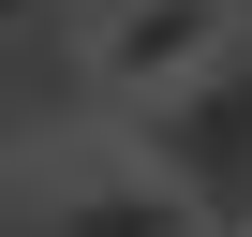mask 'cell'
<instances>
[{"label":"cell","mask_w":252,"mask_h":237,"mask_svg":"<svg viewBox=\"0 0 252 237\" xmlns=\"http://www.w3.org/2000/svg\"><path fill=\"white\" fill-rule=\"evenodd\" d=\"M30 15H45V0H0V30H30Z\"/></svg>","instance_id":"cell-4"},{"label":"cell","mask_w":252,"mask_h":237,"mask_svg":"<svg viewBox=\"0 0 252 237\" xmlns=\"http://www.w3.org/2000/svg\"><path fill=\"white\" fill-rule=\"evenodd\" d=\"M45 237H208V207L163 178V163H74L60 193H45Z\"/></svg>","instance_id":"cell-3"},{"label":"cell","mask_w":252,"mask_h":237,"mask_svg":"<svg viewBox=\"0 0 252 237\" xmlns=\"http://www.w3.org/2000/svg\"><path fill=\"white\" fill-rule=\"evenodd\" d=\"M208 59H237V0H104V30H89V74L119 104H163Z\"/></svg>","instance_id":"cell-2"},{"label":"cell","mask_w":252,"mask_h":237,"mask_svg":"<svg viewBox=\"0 0 252 237\" xmlns=\"http://www.w3.org/2000/svg\"><path fill=\"white\" fill-rule=\"evenodd\" d=\"M134 163H163L208 222H252V45L208 59L193 89H163V104L134 118Z\"/></svg>","instance_id":"cell-1"}]
</instances>
